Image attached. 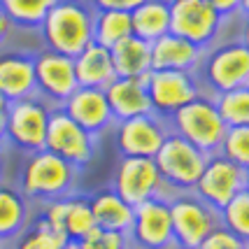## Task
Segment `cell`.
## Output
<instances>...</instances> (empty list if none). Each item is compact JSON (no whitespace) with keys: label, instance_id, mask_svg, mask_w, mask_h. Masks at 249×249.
I'll return each mask as SVG.
<instances>
[{"label":"cell","instance_id":"cell-1","mask_svg":"<svg viewBox=\"0 0 249 249\" xmlns=\"http://www.w3.org/2000/svg\"><path fill=\"white\" fill-rule=\"evenodd\" d=\"M93 7L82 0H56L40 23L44 49L75 58L93 42Z\"/></svg>","mask_w":249,"mask_h":249},{"label":"cell","instance_id":"cell-2","mask_svg":"<svg viewBox=\"0 0 249 249\" xmlns=\"http://www.w3.org/2000/svg\"><path fill=\"white\" fill-rule=\"evenodd\" d=\"M79 168L63 161L61 156L40 149L28 154L19 175V191L28 203H49L72 196Z\"/></svg>","mask_w":249,"mask_h":249},{"label":"cell","instance_id":"cell-3","mask_svg":"<svg viewBox=\"0 0 249 249\" xmlns=\"http://www.w3.org/2000/svg\"><path fill=\"white\" fill-rule=\"evenodd\" d=\"M196 77L203 93L210 96L233 89H249V49L240 40L214 42L203 49V61Z\"/></svg>","mask_w":249,"mask_h":249},{"label":"cell","instance_id":"cell-4","mask_svg":"<svg viewBox=\"0 0 249 249\" xmlns=\"http://www.w3.org/2000/svg\"><path fill=\"white\" fill-rule=\"evenodd\" d=\"M170 133L184 138L205 154H219L221 142L226 135V124L219 117V109L214 105V98L210 93L196 96L191 103H186L182 109H177L168 119Z\"/></svg>","mask_w":249,"mask_h":249},{"label":"cell","instance_id":"cell-5","mask_svg":"<svg viewBox=\"0 0 249 249\" xmlns=\"http://www.w3.org/2000/svg\"><path fill=\"white\" fill-rule=\"evenodd\" d=\"M207 159H210V154L200 152L184 138L168 133L161 149L154 156V163L159 168L165 189L173 194H184V191H194L198 177L203 175Z\"/></svg>","mask_w":249,"mask_h":249},{"label":"cell","instance_id":"cell-6","mask_svg":"<svg viewBox=\"0 0 249 249\" xmlns=\"http://www.w3.org/2000/svg\"><path fill=\"white\" fill-rule=\"evenodd\" d=\"M170 207V224L177 249H198L200 242L221 224L219 212L200 200L194 191L168 196Z\"/></svg>","mask_w":249,"mask_h":249},{"label":"cell","instance_id":"cell-7","mask_svg":"<svg viewBox=\"0 0 249 249\" xmlns=\"http://www.w3.org/2000/svg\"><path fill=\"white\" fill-rule=\"evenodd\" d=\"M52 109H54V105H49L40 96H28L10 103L2 142H10L12 147L28 154L44 149V138H47Z\"/></svg>","mask_w":249,"mask_h":249},{"label":"cell","instance_id":"cell-8","mask_svg":"<svg viewBox=\"0 0 249 249\" xmlns=\"http://www.w3.org/2000/svg\"><path fill=\"white\" fill-rule=\"evenodd\" d=\"M112 191L121 196L128 205L138 207L152 198H165L168 189L163 184L154 159L121 156L112 175Z\"/></svg>","mask_w":249,"mask_h":249},{"label":"cell","instance_id":"cell-9","mask_svg":"<svg viewBox=\"0 0 249 249\" xmlns=\"http://www.w3.org/2000/svg\"><path fill=\"white\" fill-rule=\"evenodd\" d=\"M147 96L152 103V114L161 119H170L177 109L191 103L196 96L203 93L196 72H173V70H149L142 77Z\"/></svg>","mask_w":249,"mask_h":249},{"label":"cell","instance_id":"cell-10","mask_svg":"<svg viewBox=\"0 0 249 249\" xmlns=\"http://www.w3.org/2000/svg\"><path fill=\"white\" fill-rule=\"evenodd\" d=\"M170 2V33L179 35L200 49H207L219 40L224 17L214 12L205 0H168Z\"/></svg>","mask_w":249,"mask_h":249},{"label":"cell","instance_id":"cell-11","mask_svg":"<svg viewBox=\"0 0 249 249\" xmlns=\"http://www.w3.org/2000/svg\"><path fill=\"white\" fill-rule=\"evenodd\" d=\"M44 149L72 163L75 168L87 165L96 154V138L70 119L61 107H54L49 114Z\"/></svg>","mask_w":249,"mask_h":249},{"label":"cell","instance_id":"cell-12","mask_svg":"<svg viewBox=\"0 0 249 249\" xmlns=\"http://www.w3.org/2000/svg\"><path fill=\"white\" fill-rule=\"evenodd\" d=\"M33 68H35V93L54 107H61L65 98L79 87L75 77V63L70 56L52 49H40L37 54H33Z\"/></svg>","mask_w":249,"mask_h":249},{"label":"cell","instance_id":"cell-13","mask_svg":"<svg viewBox=\"0 0 249 249\" xmlns=\"http://www.w3.org/2000/svg\"><path fill=\"white\" fill-rule=\"evenodd\" d=\"M128 238L133 249H177L168 198H152L135 207Z\"/></svg>","mask_w":249,"mask_h":249},{"label":"cell","instance_id":"cell-14","mask_svg":"<svg viewBox=\"0 0 249 249\" xmlns=\"http://www.w3.org/2000/svg\"><path fill=\"white\" fill-rule=\"evenodd\" d=\"M242 189H245V170L233 161H228L226 156L212 154L203 168V175L196 182L194 194L219 212Z\"/></svg>","mask_w":249,"mask_h":249},{"label":"cell","instance_id":"cell-15","mask_svg":"<svg viewBox=\"0 0 249 249\" xmlns=\"http://www.w3.org/2000/svg\"><path fill=\"white\" fill-rule=\"evenodd\" d=\"M168 121L156 114H142L133 119H124L114 124V140L121 156H144L154 159L161 149L163 140L168 138Z\"/></svg>","mask_w":249,"mask_h":249},{"label":"cell","instance_id":"cell-16","mask_svg":"<svg viewBox=\"0 0 249 249\" xmlns=\"http://www.w3.org/2000/svg\"><path fill=\"white\" fill-rule=\"evenodd\" d=\"M61 109H63L75 124H79L84 130H89L93 138L103 135L105 130H109L114 126V117H112V112H109L107 98H105V89L77 87L75 91L63 100Z\"/></svg>","mask_w":249,"mask_h":249},{"label":"cell","instance_id":"cell-17","mask_svg":"<svg viewBox=\"0 0 249 249\" xmlns=\"http://www.w3.org/2000/svg\"><path fill=\"white\" fill-rule=\"evenodd\" d=\"M152 70H173V72H198L203 61V49L179 35L165 33L149 44Z\"/></svg>","mask_w":249,"mask_h":249},{"label":"cell","instance_id":"cell-18","mask_svg":"<svg viewBox=\"0 0 249 249\" xmlns=\"http://www.w3.org/2000/svg\"><path fill=\"white\" fill-rule=\"evenodd\" d=\"M109 112L114 117V124L142 114H152V103L147 96V87L142 79L135 77H117L105 87Z\"/></svg>","mask_w":249,"mask_h":249},{"label":"cell","instance_id":"cell-19","mask_svg":"<svg viewBox=\"0 0 249 249\" xmlns=\"http://www.w3.org/2000/svg\"><path fill=\"white\" fill-rule=\"evenodd\" d=\"M0 96H5L10 103L28 96H37L33 54L0 49Z\"/></svg>","mask_w":249,"mask_h":249},{"label":"cell","instance_id":"cell-20","mask_svg":"<svg viewBox=\"0 0 249 249\" xmlns=\"http://www.w3.org/2000/svg\"><path fill=\"white\" fill-rule=\"evenodd\" d=\"M72 63H75V77H77V84L79 87L105 89L109 82L117 79L109 49H105V47H100L96 42L87 44L72 58Z\"/></svg>","mask_w":249,"mask_h":249},{"label":"cell","instance_id":"cell-21","mask_svg":"<svg viewBox=\"0 0 249 249\" xmlns=\"http://www.w3.org/2000/svg\"><path fill=\"white\" fill-rule=\"evenodd\" d=\"M89 205H91V212H93L98 228H103V231H119V233H128L130 231L135 207L128 205L112 189L96 191L89 198Z\"/></svg>","mask_w":249,"mask_h":249},{"label":"cell","instance_id":"cell-22","mask_svg":"<svg viewBox=\"0 0 249 249\" xmlns=\"http://www.w3.org/2000/svg\"><path fill=\"white\" fill-rule=\"evenodd\" d=\"M28 224L31 203L26 200V196L19 189L0 182V242L10 245Z\"/></svg>","mask_w":249,"mask_h":249},{"label":"cell","instance_id":"cell-23","mask_svg":"<svg viewBox=\"0 0 249 249\" xmlns=\"http://www.w3.org/2000/svg\"><path fill=\"white\" fill-rule=\"evenodd\" d=\"M112 56V65L117 77H135L142 79L152 70V52H149V42H144L135 35H128L126 40L117 42L109 49Z\"/></svg>","mask_w":249,"mask_h":249},{"label":"cell","instance_id":"cell-24","mask_svg":"<svg viewBox=\"0 0 249 249\" xmlns=\"http://www.w3.org/2000/svg\"><path fill=\"white\" fill-rule=\"evenodd\" d=\"M133 35L152 44L154 40L170 33V2L168 0H144L130 12Z\"/></svg>","mask_w":249,"mask_h":249},{"label":"cell","instance_id":"cell-25","mask_svg":"<svg viewBox=\"0 0 249 249\" xmlns=\"http://www.w3.org/2000/svg\"><path fill=\"white\" fill-rule=\"evenodd\" d=\"M133 35L130 28V12L117 10H96L93 12V42L112 49L117 42Z\"/></svg>","mask_w":249,"mask_h":249},{"label":"cell","instance_id":"cell-26","mask_svg":"<svg viewBox=\"0 0 249 249\" xmlns=\"http://www.w3.org/2000/svg\"><path fill=\"white\" fill-rule=\"evenodd\" d=\"M212 98H214L219 117L226 124V128L249 126V89H233V91H224Z\"/></svg>","mask_w":249,"mask_h":249},{"label":"cell","instance_id":"cell-27","mask_svg":"<svg viewBox=\"0 0 249 249\" xmlns=\"http://www.w3.org/2000/svg\"><path fill=\"white\" fill-rule=\"evenodd\" d=\"M96 228V219L89 205V198L84 196H68V207H65V226L63 233L68 240H84Z\"/></svg>","mask_w":249,"mask_h":249},{"label":"cell","instance_id":"cell-28","mask_svg":"<svg viewBox=\"0 0 249 249\" xmlns=\"http://www.w3.org/2000/svg\"><path fill=\"white\" fill-rule=\"evenodd\" d=\"M56 0H0V7L7 12L14 26L19 28H40L47 12Z\"/></svg>","mask_w":249,"mask_h":249},{"label":"cell","instance_id":"cell-29","mask_svg":"<svg viewBox=\"0 0 249 249\" xmlns=\"http://www.w3.org/2000/svg\"><path fill=\"white\" fill-rule=\"evenodd\" d=\"M65 235L56 233L44 224L42 219H35L33 224L23 228L17 238L12 240V249H63Z\"/></svg>","mask_w":249,"mask_h":249},{"label":"cell","instance_id":"cell-30","mask_svg":"<svg viewBox=\"0 0 249 249\" xmlns=\"http://www.w3.org/2000/svg\"><path fill=\"white\" fill-rule=\"evenodd\" d=\"M219 221L242 242H249V191L242 189L219 210Z\"/></svg>","mask_w":249,"mask_h":249},{"label":"cell","instance_id":"cell-31","mask_svg":"<svg viewBox=\"0 0 249 249\" xmlns=\"http://www.w3.org/2000/svg\"><path fill=\"white\" fill-rule=\"evenodd\" d=\"M219 154L226 156L228 161H233L235 165H240L242 170L249 168V126L228 128Z\"/></svg>","mask_w":249,"mask_h":249},{"label":"cell","instance_id":"cell-32","mask_svg":"<svg viewBox=\"0 0 249 249\" xmlns=\"http://www.w3.org/2000/svg\"><path fill=\"white\" fill-rule=\"evenodd\" d=\"M84 249H133L128 233H119V231H103V228H93L84 240H79Z\"/></svg>","mask_w":249,"mask_h":249},{"label":"cell","instance_id":"cell-33","mask_svg":"<svg viewBox=\"0 0 249 249\" xmlns=\"http://www.w3.org/2000/svg\"><path fill=\"white\" fill-rule=\"evenodd\" d=\"M245 245H247V242H242L235 233H231L226 226L219 224V226L200 242L198 249H245Z\"/></svg>","mask_w":249,"mask_h":249},{"label":"cell","instance_id":"cell-34","mask_svg":"<svg viewBox=\"0 0 249 249\" xmlns=\"http://www.w3.org/2000/svg\"><path fill=\"white\" fill-rule=\"evenodd\" d=\"M65 207H68V198H58V200H49V203H42V212L40 217L47 226L56 231V233H63L65 226ZM65 235V233H63Z\"/></svg>","mask_w":249,"mask_h":249},{"label":"cell","instance_id":"cell-35","mask_svg":"<svg viewBox=\"0 0 249 249\" xmlns=\"http://www.w3.org/2000/svg\"><path fill=\"white\" fill-rule=\"evenodd\" d=\"M144 0H91L93 10H117V12H133L140 7Z\"/></svg>","mask_w":249,"mask_h":249},{"label":"cell","instance_id":"cell-36","mask_svg":"<svg viewBox=\"0 0 249 249\" xmlns=\"http://www.w3.org/2000/svg\"><path fill=\"white\" fill-rule=\"evenodd\" d=\"M205 2L214 12H219L224 19H228V17H233V14L240 12V0H205Z\"/></svg>","mask_w":249,"mask_h":249},{"label":"cell","instance_id":"cell-37","mask_svg":"<svg viewBox=\"0 0 249 249\" xmlns=\"http://www.w3.org/2000/svg\"><path fill=\"white\" fill-rule=\"evenodd\" d=\"M17 26L12 23V19L7 17V12L0 7V49H2V44L10 40V35H12V31H14Z\"/></svg>","mask_w":249,"mask_h":249},{"label":"cell","instance_id":"cell-38","mask_svg":"<svg viewBox=\"0 0 249 249\" xmlns=\"http://www.w3.org/2000/svg\"><path fill=\"white\" fill-rule=\"evenodd\" d=\"M7 109H10V100L5 96H0V144L5 138V121H7Z\"/></svg>","mask_w":249,"mask_h":249},{"label":"cell","instance_id":"cell-39","mask_svg":"<svg viewBox=\"0 0 249 249\" xmlns=\"http://www.w3.org/2000/svg\"><path fill=\"white\" fill-rule=\"evenodd\" d=\"M238 40L245 47L249 49V14H242V21H240V35H238Z\"/></svg>","mask_w":249,"mask_h":249},{"label":"cell","instance_id":"cell-40","mask_svg":"<svg viewBox=\"0 0 249 249\" xmlns=\"http://www.w3.org/2000/svg\"><path fill=\"white\" fill-rule=\"evenodd\" d=\"M63 249H84V247H82V242H79V240H65Z\"/></svg>","mask_w":249,"mask_h":249},{"label":"cell","instance_id":"cell-41","mask_svg":"<svg viewBox=\"0 0 249 249\" xmlns=\"http://www.w3.org/2000/svg\"><path fill=\"white\" fill-rule=\"evenodd\" d=\"M240 12H242V14H249V0H240Z\"/></svg>","mask_w":249,"mask_h":249},{"label":"cell","instance_id":"cell-42","mask_svg":"<svg viewBox=\"0 0 249 249\" xmlns=\"http://www.w3.org/2000/svg\"><path fill=\"white\" fill-rule=\"evenodd\" d=\"M245 189L249 191V168H245Z\"/></svg>","mask_w":249,"mask_h":249},{"label":"cell","instance_id":"cell-43","mask_svg":"<svg viewBox=\"0 0 249 249\" xmlns=\"http://www.w3.org/2000/svg\"><path fill=\"white\" fill-rule=\"evenodd\" d=\"M0 249H5V245H2V242H0Z\"/></svg>","mask_w":249,"mask_h":249},{"label":"cell","instance_id":"cell-44","mask_svg":"<svg viewBox=\"0 0 249 249\" xmlns=\"http://www.w3.org/2000/svg\"><path fill=\"white\" fill-rule=\"evenodd\" d=\"M245 249H249V242H247V245H245Z\"/></svg>","mask_w":249,"mask_h":249},{"label":"cell","instance_id":"cell-45","mask_svg":"<svg viewBox=\"0 0 249 249\" xmlns=\"http://www.w3.org/2000/svg\"><path fill=\"white\" fill-rule=\"evenodd\" d=\"M0 147H2V144H0Z\"/></svg>","mask_w":249,"mask_h":249}]
</instances>
